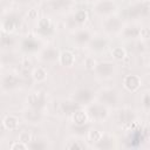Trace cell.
Returning <instances> with one entry per match:
<instances>
[{"mask_svg":"<svg viewBox=\"0 0 150 150\" xmlns=\"http://www.w3.org/2000/svg\"><path fill=\"white\" fill-rule=\"evenodd\" d=\"M139 30L141 28L132 25V26H128L125 28H123V35L127 39H135V38H139Z\"/></svg>","mask_w":150,"mask_h":150,"instance_id":"22","label":"cell"},{"mask_svg":"<svg viewBox=\"0 0 150 150\" xmlns=\"http://www.w3.org/2000/svg\"><path fill=\"white\" fill-rule=\"evenodd\" d=\"M142 134L144 137H149L150 136V127H145L144 129H142Z\"/></svg>","mask_w":150,"mask_h":150,"instance_id":"36","label":"cell"},{"mask_svg":"<svg viewBox=\"0 0 150 150\" xmlns=\"http://www.w3.org/2000/svg\"><path fill=\"white\" fill-rule=\"evenodd\" d=\"M95 74L100 79H110L115 73V64L108 61L100 62L96 64V68L94 69Z\"/></svg>","mask_w":150,"mask_h":150,"instance_id":"6","label":"cell"},{"mask_svg":"<svg viewBox=\"0 0 150 150\" xmlns=\"http://www.w3.org/2000/svg\"><path fill=\"white\" fill-rule=\"evenodd\" d=\"M67 149H84L87 148V145L84 143H82L81 141H69V143L66 144Z\"/></svg>","mask_w":150,"mask_h":150,"instance_id":"28","label":"cell"},{"mask_svg":"<svg viewBox=\"0 0 150 150\" xmlns=\"http://www.w3.org/2000/svg\"><path fill=\"white\" fill-rule=\"evenodd\" d=\"M71 100L80 107L89 105V104H91V102L94 100V93L87 88H81V89H77L76 91H74V94L71 95Z\"/></svg>","mask_w":150,"mask_h":150,"instance_id":"2","label":"cell"},{"mask_svg":"<svg viewBox=\"0 0 150 150\" xmlns=\"http://www.w3.org/2000/svg\"><path fill=\"white\" fill-rule=\"evenodd\" d=\"M87 19H88V13L84 9H79L74 14V20L77 23H83V22L87 21Z\"/></svg>","mask_w":150,"mask_h":150,"instance_id":"26","label":"cell"},{"mask_svg":"<svg viewBox=\"0 0 150 150\" xmlns=\"http://www.w3.org/2000/svg\"><path fill=\"white\" fill-rule=\"evenodd\" d=\"M28 18L29 19H36V16H38V11L36 9H34V8H32V9H29L28 11Z\"/></svg>","mask_w":150,"mask_h":150,"instance_id":"35","label":"cell"},{"mask_svg":"<svg viewBox=\"0 0 150 150\" xmlns=\"http://www.w3.org/2000/svg\"><path fill=\"white\" fill-rule=\"evenodd\" d=\"M116 9H117V6L112 0H97L94 5V11L98 15L109 16V15H112V13Z\"/></svg>","mask_w":150,"mask_h":150,"instance_id":"3","label":"cell"},{"mask_svg":"<svg viewBox=\"0 0 150 150\" xmlns=\"http://www.w3.org/2000/svg\"><path fill=\"white\" fill-rule=\"evenodd\" d=\"M107 46H108V41L101 36H96V38L91 39L89 42V47L94 52H102L107 48Z\"/></svg>","mask_w":150,"mask_h":150,"instance_id":"18","label":"cell"},{"mask_svg":"<svg viewBox=\"0 0 150 150\" xmlns=\"http://www.w3.org/2000/svg\"><path fill=\"white\" fill-rule=\"evenodd\" d=\"M88 115L90 118H93L94 121L96 122H103L108 115H109V111H108V107L102 104V103H93V104H89L88 109Z\"/></svg>","mask_w":150,"mask_h":150,"instance_id":"1","label":"cell"},{"mask_svg":"<svg viewBox=\"0 0 150 150\" xmlns=\"http://www.w3.org/2000/svg\"><path fill=\"white\" fill-rule=\"evenodd\" d=\"M96 61H95V59L94 57H91V56H88V57H86V60H84V67L88 69V70H94L95 68H96Z\"/></svg>","mask_w":150,"mask_h":150,"instance_id":"29","label":"cell"},{"mask_svg":"<svg viewBox=\"0 0 150 150\" xmlns=\"http://www.w3.org/2000/svg\"><path fill=\"white\" fill-rule=\"evenodd\" d=\"M74 40H75V42H76L77 45L83 46V45L90 42V40H91V35H90V33H89L88 30H86V29H81V30L76 32V34H75V36H74Z\"/></svg>","mask_w":150,"mask_h":150,"instance_id":"19","label":"cell"},{"mask_svg":"<svg viewBox=\"0 0 150 150\" xmlns=\"http://www.w3.org/2000/svg\"><path fill=\"white\" fill-rule=\"evenodd\" d=\"M19 141H21V142L28 144V143L32 142V136H30L29 132H27V131H22V132H20V135H19Z\"/></svg>","mask_w":150,"mask_h":150,"instance_id":"30","label":"cell"},{"mask_svg":"<svg viewBox=\"0 0 150 150\" xmlns=\"http://www.w3.org/2000/svg\"><path fill=\"white\" fill-rule=\"evenodd\" d=\"M87 136H88V139L90 141V142H94V143H97L101 138H102V132L101 131H98V130H96V129H91V130H89L88 131V134H87Z\"/></svg>","mask_w":150,"mask_h":150,"instance_id":"27","label":"cell"},{"mask_svg":"<svg viewBox=\"0 0 150 150\" xmlns=\"http://www.w3.org/2000/svg\"><path fill=\"white\" fill-rule=\"evenodd\" d=\"M19 83H20V80L15 74H7V75L2 76L1 88H2V90H11V89H14L15 87H18Z\"/></svg>","mask_w":150,"mask_h":150,"instance_id":"10","label":"cell"},{"mask_svg":"<svg viewBox=\"0 0 150 150\" xmlns=\"http://www.w3.org/2000/svg\"><path fill=\"white\" fill-rule=\"evenodd\" d=\"M139 38L144 40L150 39V27H142L139 30Z\"/></svg>","mask_w":150,"mask_h":150,"instance_id":"33","label":"cell"},{"mask_svg":"<svg viewBox=\"0 0 150 150\" xmlns=\"http://www.w3.org/2000/svg\"><path fill=\"white\" fill-rule=\"evenodd\" d=\"M40 47V43L32 36H28L26 39H23V41L21 42V48L22 50H25L26 53H33L36 52Z\"/></svg>","mask_w":150,"mask_h":150,"instance_id":"13","label":"cell"},{"mask_svg":"<svg viewBox=\"0 0 150 150\" xmlns=\"http://www.w3.org/2000/svg\"><path fill=\"white\" fill-rule=\"evenodd\" d=\"M141 84H142V81L138 75L129 74L123 79V86L128 91H131V93L137 91L141 88Z\"/></svg>","mask_w":150,"mask_h":150,"instance_id":"9","label":"cell"},{"mask_svg":"<svg viewBox=\"0 0 150 150\" xmlns=\"http://www.w3.org/2000/svg\"><path fill=\"white\" fill-rule=\"evenodd\" d=\"M23 117L27 122L29 123H38L41 121L42 118V114H41V110L39 109H33V108H29L27 109L25 112H23Z\"/></svg>","mask_w":150,"mask_h":150,"instance_id":"15","label":"cell"},{"mask_svg":"<svg viewBox=\"0 0 150 150\" xmlns=\"http://www.w3.org/2000/svg\"><path fill=\"white\" fill-rule=\"evenodd\" d=\"M111 55H112V57L115 60H123L127 56V52H125L124 48L117 46V47H114L111 49Z\"/></svg>","mask_w":150,"mask_h":150,"instance_id":"24","label":"cell"},{"mask_svg":"<svg viewBox=\"0 0 150 150\" xmlns=\"http://www.w3.org/2000/svg\"><path fill=\"white\" fill-rule=\"evenodd\" d=\"M71 120L76 125H84L87 124L88 120H89V115L88 111L84 109H77L71 114Z\"/></svg>","mask_w":150,"mask_h":150,"instance_id":"12","label":"cell"},{"mask_svg":"<svg viewBox=\"0 0 150 150\" xmlns=\"http://www.w3.org/2000/svg\"><path fill=\"white\" fill-rule=\"evenodd\" d=\"M2 127L9 131L15 130L19 127V118L14 115H7L4 120H2Z\"/></svg>","mask_w":150,"mask_h":150,"instance_id":"20","label":"cell"},{"mask_svg":"<svg viewBox=\"0 0 150 150\" xmlns=\"http://www.w3.org/2000/svg\"><path fill=\"white\" fill-rule=\"evenodd\" d=\"M148 6L145 5V4H135V5H132L129 9H128V14H129V16H131V18H138V16H141V15H143V14H145L146 12H148Z\"/></svg>","mask_w":150,"mask_h":150,"instance_id":"17","label":"cell"},{"mask_svg":"<svg viewBox=\"0 0 150 150\" xmlns=\"http://www.w3.org/2000/svg\"><path fill=\"white\" fill-rule=\"evenodd\" d=\"M59 56H60V52L54 47L45 48L40 54V59L45 62H53L55 60H59Z\"/></svg>","mask_w":150,"mask_h":150,"instance_id":"11","label":"cell"},{"mask_svg":"<svg viewBox=\"0 0 150 150\" xmlns=\"http://www.w3.org/2000/svg\"><path fill=\"white\" fill-rule=\"evenodd\" d=\"M28 148L30 149H45L46 148V144H43L41 141H34V142H30L28 144Z\"/></svg>","mask_w":150,"mask_h":150,"instance_id":"32","label":"cell"},{"mask_svg":"<svg viewBox=\"0 0 150 150\" xmlns=\"http://www.w3.org/2000/svg\"><path fill=\"white\" fill-rule=\"evenodd\" d=\"M32 76H33L34 81H36V82H43L47 79V71L45 70V68L38 67V68H35L33 70Z\"/></svg>","mask_w":150,"mask_h":150,"instance_id":"23","label":"cell"},{"mask_svg":"<svg viewBox=\"0 0 150 150\" xmlns=\"http://www.w3.org/2000/svg\"><path fill=\"white\" fill-rule=\"evenodd\" d=\"M27 103L29 108L41 110L46 104V95L42 91H33L27 96Z\"/></svg>","mask_w":150,"mask_h":150,"instance_id":"7","label":"cell"},{"mask_svg":"<svg viewBox=\"0 0 150 150\" xmlns=\"http://www.w3.org/2000/svg\"><path fill=\"white\" fill-rule=\"evenodd\" d=\"M62 1H69V0H62Z\"/></svg>","mask_w":150,"mask_h":150,"instance_id":"38","label":"cell"},{"mask_svg":"<svg viewBox=\"0 0 150 150\" xmlns=\"http://www.w3.org/2000/svg\"><path fill=\"white\" fill-rule=\"evenodd\" d=\"M102 27L107 33H117L122 30V21L118 16L109 15L104 19Z\"/></svg>","mask_w":150,"mask_h":150,"instance_id":"8","label":"cell"},{"mask_svg":"<svg viewBox=\"0 0 150 150\" xmlns=\"http://www.w3.org/2000/svg\"><path fill=\"white\" fill-rule=\"evenodd\" d=\"M38 30H39V33H41L43 35H46L47 33L52 32L53 30V23H52V21L48 18H41L38 21Z\"/></svg>","mask_w":150,"mask_h":150,"instance_id":"21","label":"cell"},{"mask_svg":"<svg viewBox=\"0 0 150 150\" xmlns=\"http://www.w3.org/2000/svg\"><path fill=\"white\" fill-rule=\"evenodd\" d=\"M97 98L100 101V103L107 105V107H111V105H115L117 102H118V95L117 93L114 90V89H102L98 95H97Z\"/></svg>","mask_w":150,"mask_h":150,"instance_id":"5","label":"cell"},{"mask_svg":"<svg viewBox=\"0 0 150 150\" xmlns=\"http://www.w3.org/2000/svg\"><path fill=\"white\" fill-rule=\"evenodd\" d=\"M148 1H149V2H150V0H148Z\"/></svg>","mask_w":150,"mask_h":150,"instance_id":"39","label":"cell"},{"mask_svg":"<svg viewBox=\"0 0 150 150\" xmlns=\"http://www.w3.org/2000/svg\"><path fill=\"white\" fill-rule=\"evenodd\" d=\"M144 138V136H143V134H142V130H135L134 132H132V135H131V145L132 146H137L141 142H142V139Z\"/></svg>","mask_w":150,"mask_h":150,"instance_id":"25","label":"cell"},{"mask_svg":"<svg viewBox=\"0 0 150 150\" xmlns=\"http://www.w3.org/2000/svg\"><path fill=\"white\" fill-rule=\"evenodd\" d=\"M9 148H11L12 150H18V149L25 150V149H28V144H26V143H23V142H21V141H16V142H14Z\"/></svg>","mask_w":150,"mask_h":150,"instance_id":"31","label":"cell"},{"mask_svg":"<svg viewBox=\"0 0 150 150\" xmlns=\"http://www.w3.org/2000/svg\"><path fill=\"white\" fill-rule=\"evenodd\" d=\"M142 103H143V105H144L146 109H150V91L145 93V94L142 96Z\"/></svg>","mask_w":150,"mask_h":150,"instance_id":"34","label":"cell"},{"mask_svg":"<svg viewBox=\"0 0 150 150\" xmlns=\"http://www.w3.org/2000/svg\"><path fill=\"white\" fill-rule=\"evenodd\" d=\"M59 62L63 67H71L75 63V55L70 50H63L60 53L59 56Z\"/></svg>","mask_w":150,"mask_h":150,"instance_id":"14","label":"cell"},{"mask_svg":"<svg viewBox=\"0 0 150 150\" xmlns=\"http://www.w3.org/2000/svg\"><path fill=\"white\" fill-rule=\"evenodd\" d=\"M14 2H18V4H26V2H28L29 0H13Z\"/></svg>","mask_w":150,"mask_h":150,"instance_id":"37","label":"cell"},{"mask_svg":"<svg viewBox=\"0 0 150 150\" xmlns=\"http://www.w3.org/2000/svg\"><path fill=\"white\" fill-rule=\"evenodd\" d=\"M117 120L121 124H130L135 120V114L130 109H122L118 111Z\"/></svg>","mask_w":150,"mask_h":150,"instance_id":"16","label":"cell"},{"mask_svg":"<svg viewBox=\"0 0 150 150\" xmlns=\"http://www.w3.org/2000/svg\"><path fill=\"white\" fill-rule=\"evenodd\" d=\"M20 26V16L16 14H9L7 16H4L1 22V30L2 33L11 34Z\"/></svg>","mask_w":150,"mask_h":150,"instance_id":"4","label":"cell"}]
</instances>
